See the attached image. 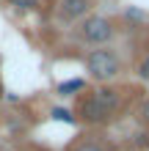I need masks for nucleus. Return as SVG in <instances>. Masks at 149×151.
<instances>
[{"mask_svg":"<svg viewBox=\"0 0 149 151\" xmlns=\"http://www.w3.org/2000/svg\"><path fill=\"white\" fill-rule=\"evenodd\" d=\"M135 88L124 85H94L77 96L75 102V118L83 127H108L110 121H116L121 113L130 107Z\"/></svg>","mask_w":149,"mask_h":151,"instance_id":"obj_1","label":"nucleus"},{"mask_svg":"<svg viewBox=\"0 0 149 151\" xmlns=\"http://www.w3.org/2000/svg\"><path fill=\"white\" fill-rule=\"evenodd\" d=\"M83 66L97 85H113V80L121 77L124 60L113 47H94L83 55Z\"/></svg>","mask_w":149,"mask_h":151,"instance_id":"obj_2","label":"nucleus"},{"mask_svg":"<svg viewBox=\"0 0 149 151\" xmlns=\"http://www.w3.org/2000/svg\"><path fill=\"white\" fill-rule=\"evenodd\" d=\"M75 36L89 47H108L116 39V22L102 14H89L83 22H77Z\"/></svg>","mask_w":149,"mask_h":151,"instance_id":"obj_3","label":"nucleus"},{"mask_svg":"<svg viewBox=\"0 0 149 151\" xmlns=\"http://www.w3.org/2000/svg\"><path fill=\"white\" fill-rule=\"evenodd\" d=\"M91 8H94V0H58L55 17L61 22H83L91 14Z\"/></svg>","mask_w":149,"mask_h":151,"instance_id":"obj_4","label":"nucleus"},{"mask_svg":"<svg viewBox=\"0 0 149 151\" xmlns=\"http://www.w3.org/2000/svg\"><path fill=\"white\" fill-rule=\"evenodd\" d=\"M66 151H110V146L105 143V140L91 137V135H80L77 140H72V143L66 146Z\"/></svg>","mask_w":149,"mask_h":151,"instance_id":"obj_5","label":"nucleus"},{"mask_svg":"<svg viewBox=\"0 0 149 151\" xmlns=\"http://www.w3.org/2000/svg\"><path fill=\"white\" fill-rule=\"evenodd\" d=\"M86 88H89V83H86L83 77H72V80L58 83V85H55V93H58V96H80Z\"/></svg>","mask_w":149,"mask_h":151,"instance_id":"obj_6","label":"nucleus"},{"mask_svg":"<svg viewBox=\"0 0 149 151\" xmlns=\"http://www.w3.org/2000/svg\"><path fill=\"white\" fill-rule=\"evenodd\" d=\"M50 118H52V121H61V124H69V127H75V124H77L75 113L69 110V107H52V110H50Z\"/></svg>","mask_w":149,"mask_h":151,"instance_id":"obj_7","label":"nucleus"},{"mask_svg":"<svg viewBox=\"0 0 149 151\" xmlns=\"http://www.w3.org/2000/svg\"><path fill=\"white\" fill-rule=\"evenodd\" d=\"M11 8L17 11H39L41 6H44V0H6Z\"/></svg>","mask_w":149,"mask_h":151,"instance_id":"obj_8","label":"nucleus"},{"mask_svg":"<svg viewBox=\"0 0 149 151\" xmlns=\"http://www.w3.org/2000/svg\"><path fill=\"white\" fill-rule=\"evenodd\" d=\"M135 121L141 124V127L149 129V96H146V99H141V104L135 107Z\"/></svg>","mask_w":149,"mask_h":151,"instance_id":"obj_9","label":"nucleus"},{"mask_svg":"<svg viewBox=\"0 0 149 151\" xmlns=\"http://www.w3.org/2000/svg\"><path fill=\"white\" fill-rule=\"evenodd\" d=\"M124 19H130V22H138V25H141V22L146 19V14L141 11V8H135V6H127V8H124Z\"/></svg>","mask_w":149,"mask_h":151,"instance_id":"obj_10","label":"nucleus"},{"mask_svg":"<svg viewBox=\"0 0 149 151\" xmlns=\"http://www.w3.org/2000/svg\"><path fill=\"white\" fill-rule=\"evenodd\" d=\"M138 77H141V80H149V55L141 60V63H138V72H135Z\"/></svg>","mask_w":149,"mask_h":151,"instance_id":"obj_11","label":"nucleus"}]
</instances>
